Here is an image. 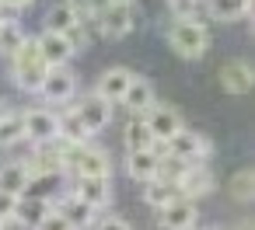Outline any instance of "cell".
Masks as SVG:
<instances>
[{
    "instance_id": "6da1fadb",
    "label": "cell",
    "mask_w": 255,
    "mask_h": 230,
    "mask_svg": "<svg viewBox=\"0 0 255 230\" xmlns=\"http://www.w3.org/2000/svg\"><path fill=\"white\" fill-rule=\"evenodd\" d=\"M46 70H49V67H46V60H42L35 39H25V42L7 56V74H11L14 87L25 91V94H39V84H42Z\"/></svg>"
},
{
    "instance_id": "7a4b0ae2",
    "label": "cell",
    "mask_w": 255,
    "mask_h": 230,
    "mask_svg": "<svg viewBox=\"0 0 255 230\" xmlns=\"http://www.w3.org/2000/svg\"><path fill=\"white\" fill-rule=\"evenodd\" d=\"M164 39L178 60H203L210 49V28L196 18H171Z\"/></svg>"
},
{
    "instance_id": "3957f363",
    "label": "cell",
    "mask_w": 255,
    "mask_h": 230,
    "mask_svg": "<svg viewBox=\"0 0 255 230\" xmlns=\"http://www.w3.org/2000/svg\"><path fill=\"white\" fill-rule=\"evenodd\" d=\"M140 25V4H105L98 7V32L102 39H126Z\"/></svg>"
},
{
    "instance_id": "277c9868",
    "label": "cell",
    "mask_w": 255,
    "mask_h": 230,
    "mask_svg": "<svg viewBox=\"0 0 255 230\" xmlns=\"http://www.w3.org/2000/svg\"><path fill=\"white\" fill-rule=\"evenodd\" d=\"M164 153H171V157H178L182 164H199V160H210L213 157V143L203 136V133H196V129H178L171 140H164V143H157Z\"/></svg>"
},
{
    "instance_id": "5b68a950",
    "label": "cell",
    "mask_w": 255,
    "mask_h": 230,
    "mask_svg": "<svg viewBox=\"0 0 255 230\" xmlns=\"http://www.w3.org/2000/svg\"><path fill=\"white\" fill-rule=\"evenodd\" d=\"M39 94L46 105H70L77 98V74L70 67H49L39 84Z\"/></svg>"
},
{
    "instance_id": "8992f818",
    "label": "cell",
    "mask_w": 255,
    "mask_h": 230,
    "mask_svg": "<svg viewBox=\"0 0 255 230\" xmlns=\"http://www.w3.org/2000/svg\"><path fill=\"white\" fill-rule=\"evenodd\" d=\"M143 122H147V129L154 133V140L157 143H164V140H171L185 122H182V115H178V108H171L168 101H150L143 112Z\"/></svg>"
},
{
    "instance_id": "52a82bcc",
    "label": "cell",
    "mask_w": 255,
    "mask_h": 230,
    "mask_svg": "<svg viewBox=\"0 0 255 230\" xmlns=\"http://www.w3.org/2000/svg\"><path fill=\"white\" fill-rule=\"evenodd\" d=\"M175 188H178V195H185V199H192V202L203 199V195H210V192L217 188V178H213V171H210V160L185 164V171L178 174Z\"/></svg>"
},
{
    "instance_id": "ba28073f",
    "label": "cell",
    "mask_w": 255,
    "mask_h": 230,
    "mask_svg": "<svg viewBox=\"0 0 255 230\" xmlns=\"http://www.w3.org/2000/svg\"><path fill=\"white\" fill-rule=\"evenodd\" d=\"M74 112H77V119L84 122V129L91 133V136H98L109 122H112V112H116V105L112 101H105V98H98L95 91L91 94H84L77 105H70Z\"/></svg>"
},
{
    "instance_id": "9c48e42d",
    "label": "cell",
    "mask_w": 255,
    "mask_h": 230,
    "mask_svg": "<svg viewBox=\"0 0 255 230\" xmlns=\"http://www.w3.org/2000/svg\"><path fill=\"white\" fill-rule=\"evenodd\" d=\"M157 220H161L164 230H196V223H199V209H196L192 199L175 195L171 202H164V206L157 209Z\"/></svg>"
},
{
    "instance_id": "30bf717a",
    "label": "cell",
    "mask_w": 255,
    "mask_h": 230,
    "mask_svg": "<svg viewBox=\"0 0 255 230\" xmlns=\"http://www.w3.org/2000/svg\"><path fill=\"white\" fill-rule=\"evenodd\" d=\"M77 199H84L95 213L105 209L112 202V174H88V178H74V188H70Z\"/></svg>"
},
{
    "instance_id": "8fae6325",
    "label": "cell",
    "mask_w": 255,
    "mask_h": 230,
    "mask_svg": "<svg viewBox=\"0 0 255 230\" xmlns=\"http://www.w3.org/2000/svg\"><path fill=\"white\" fill-rule=\"evenodd\" d=\"M35 42H39V53H42L46 67H70V60L77 56L74 42H70L67 35H60V32H49V28H42V32L35 35Z\"/></svg>"
},
{
    "instance_id": "7c38bea8",
    "label": "cell",
    "mask_w": 255,
    "mask_h": 230,
    "mask_svg": "<svg viewBox=\"0 0 255 230\" xmlns=\"http://www.w3.org/2000/svg\"><path fill=\"white\" fill-rule=\"evenodd\" d=\"M217 77H220V87H224L227 94H234V98L252 94L255 74H252V63H248V60H227V63L220 67Z\"/></svg>"
},
{
    "instance_id": "4fadbf2b",
    "label": "cell",
    "mask_w": 255,
    "mask_h": 230,
    "mask_svg": "<svg viewBox=\"0 0 255 230\" xmlns=\"http://www.w3.org/2000/svg\"><path fill=\"white\" fill-rule=\"evenodd\" d=\"M25 140L28 143H49L56 140V108L35 105L25 112Z\"/></svg>"
},
{
    "instance_id": "5bb4252c",
    "label": "cell",
    "mask_w": 255,
    "mask_h": 230,
    "mask_svg": "<svg viewBox=\"0 0 255 230\" xmlns=\"http://www.w3.org/2000/svg\"><path fill=\"white\" fill-rule=\"evenodd\" d=\"M53 209L74 227V230H88L91 223H95V209L84 202V199H77L74 192H67V195H60V199H53Z\"/></svg>"
},
{
    "instance_id": "9a60e30c",
    "label": "cell",
    "mask_w": 255,
    "mask_h": 230,
    "mask_svg": "<svg viewBox=\"0 0 255 230\" xmlns=\"http://www.w3.org/2000/svg\"><path fill=\"white\" fill-rule=\"evenodd\" d=\"M129 77H133L129 67H109V70H102V77H98V84H95V94L105 98V101H112V105H119V98H123Z\"/></svg>"
},
{
    "instance_id": "2e32d148",
    "label": "cell",
    "mask_w": 255,
    "mask_h": 230,
    "mask_svg": "<svg viewBox=\"0 0 255 230\" xmlns=\"http://www.w3.org/2000/svg\"><path fill=\"white\" fill-rule=\"evenodd\" d=\"M150 101H157L154 98V84L147 80V77H129V84H126V91H123V98H119V105L123 108H129V115H140Z\"/></svg>"
},
{
    "instance_id": "e0dca14e",
    "label": "cell",
    "mask_w": 255,
    "mask_h": 230,
    "mask_svg": "<svg viewBox=\"0 0 255 230\" xmlns=\"http://www.w3.org/2000/svg\"><path fill=\"white\" fill-rule=\"evenodd\" d=\"M28 188H32V174H28L25 157H21V160H7V164H0V192L25 195Z\"/></svg>"
},
{
    "instance_id": "ac0fdd59",
    "label": "cell",
    "mask_w": 255,
    "mask_h": 230,
    "mask_svg": "<svg viewBox=\"0 0 255 230\" xmlns=\"http://www.w3.org/2000/svg\"><path fill=\"white\" fill-rule=\"evenodd\" d=\"M157 147H150V150H126V174L133 178V181H150L154 174H157Z\"/></svg>"
},
{
    "instance_id": "d6986e66",
    "label": "cell",
    "mask_w": 255,
    "mask_h": 230,
    "mask_svg": "<svg viewBox=\"0 0 255 230\" xmlns=\"http://www.w3.org/2000/svg\"><path fill=\"white\" fill-rule=\"evenodd\" d=\"M56 140L60 143H88L91 140V133L84 129V122L77 119V112L70 105H63L56 112Z\"/></svg>"
},
{
    "instance_id": "ffe728a7",
    "label": "cell",
    "mask_w": 255,
    "mask_h": 230,
    "mask_svg": "<svg viewBox=\"0 0 255 230\" xmlns=\"http://www.w3.org/2000/svg\"><path fill=\"white\" fill-rule=\"evenodd\" d=\"M213 21H241L252 14V0H199Z\"/></svg>"
},
{
    "instance_id": "44dd1931",
    "label": "cell",
    "mask_w": 255,
    "mask_h": 230,
    "mask_svg": "<svg viewBox=\"0 0 255 230\" xmlns=\"http://www.w3.org/2000/svg\"><path fill=\"white\" fill-rule=\"evenodd\" d=\"M53 209V199L49 195H35V192H25V195H18V206H14V216L18 220H25L32 230L39 227V220L46 216Z\"/></svg>"
},
{
    "instance_id": "7402d4cb",
    "label": "cell",
    "mask_w": 255,
    "mask_h": 230,
    "mask_svg": "<svg viewBox=\"0 0 255 230\" xmlns=\"http://www.w3.org/2000/svg\"><path fill=\"white\" fill-rule=\"evenodd\" d=\"M25 143V112L21 108H7L0 115V150Z\"/></svg>"
},
{
    "instance_id": "603a6c76",
    "label": "cell",
    "mask_w": 255,
    "mask_h": 230,
    "mask_svg": "<svg viewBox=\"0 0 255 230\" xmlns=\"http://www.w3.org/2000/svg\"><path fill=\"white\" fill-rule=\"evenodd\" d=\"M25 39H28V32L21 28V21L14 18V11H4V21H0V56L7 60Z\"/></svg>"
},
{
    "instance_id": "cb8c5ba5",
    "label": "cell",
    "mask_w": 255,
    "mask_h": 230,
    "mask_svg": "<svg viewBox=\"0 0 255 230\" xmlns=\"http://www.w3.org/2000/svg\"><path fill=\"white\" fill-rule=\"evenodd\" d=\"M123 147H126V150H150V147H157V140H154V133L147 129L143 115H133V119L126 122V129H123Z\"/></svg>"
},
{
    "instance_id": "d4e9b609",
    "label": "cell",
    "mask_w": 255,
    "mask_h": 230,
    "mask_svg": "<svg viewBox=\"0 0 255 230\" xmlns=\"http://www.w3.org/2000/svg\"><path fill=\"white\" fill-rule=\"evenodd\" d=\"M143 188V202L150 206V209H161L164 202H171L175 195H178V188H175V181H164V178H150V181H143L140 185Z\"/></svg>"
},
{
    "instance_id": "484cf974",
    "label": "cell",
    "mask_w": 255,
    "mask_h": 230,
    "mask_svg": "<svg viewBox=\"0 0 255 230\" xmlns=\"http://www.w3.org/2000/svg\"><path fill=\"white\" fill-rule=\"evenodd\" d=\"M227 192H231L234 202L248 206L252 195H255V174H252V167H238V171L231 174V181H227Z\"/></svg>"
},
{
    "instance_id": "4316f807",
    "label": "cell",
    "mask_w": 255,
    "mask_h": 230,
    "mask_svg": "<svg viewBox=\"0 0 255 230\" xmlns=\"http://www.w3.org/2000/svg\"><path fill=\"white\" fill-rule=\"evenodd\" d=\"M164 4L175 18H196V11H199V0H164Z\"/></svg>"
},
{
    "instance_id": "83f0119b",
    "label": "cell",
    "mask_w": 255,
    "mask_h": 230,
    "mask_svg": "<svg viewBox=\"0 0 255 230\" xmlns=\"http://www.w3.org/2000/svg\"><path fill=\"white\" fill-rule=\"evenodd\" d=\"M35 230H74V227H70V223H67L56 209H49V213L39 220V227H35Z\"/></svg>"
},
{
    "instance_id": "f1b7e54d",
    "label": "cell",
    "mask_w": 255,
    "mask_h": 230,
    "mask_svg": "<svg viewBox=\"0 0 255 230\" xmlns=\"http://www.w3.org/2000/svg\"><path fill=\"white\" fill-rule=\"evenodd\" d=\"M95 230H133L123 216H102L98 223H95Z\"/></svg>"
},
{
    "instance_id": "f546056e",
    "label": "cell",
    "mask_w": 255,
    "mask_h": 230,
    "mask_svg": "<svg viewBox=\"0 0 255 230\" xmlns=\"http://www.w3.org/2000/svg\"><path fill=\"white\" fill-rule=\"evenodd\" d=\"M14 206H18V195L0 192V220H4V216H14Z\"/></svg>"
},
{
    "instance_id": "4dcf8cb0",
    "label": "cell",
    "mask_w": 255,
    "mask_h": 230,
    "mask_svg": "<svg viewBox=\"0 0 255 230\" xmlns=\"http://www.w3.org/2000/svg\"><path fill=\"white\" fill-rule=\"evenodd\" d=\"M0 230H32L25 220H18V216H4L0 220Z\"/></svg>"
},
{
    "instance_id": "1f68e13d",
    "label": "cell",
    "mask_w": 255,
    "mask_h": 230,
    "mask_svg": "<svg viewBox=\"0 0 255 230\" xmlns=\"http://www.w3.org/2000/svg\"><path fill=\"white\" fill-rule=\"evenodd\" d=\"M32 4H35V0H0V11H25Z\"/></svg>"
},
{
    "instance_id": "d6a6232c",
    "label": "cell",
    "mask_w": 255,
    "mask_h": 230,
    "mask_svg": "<svg viewBox=\"0 0 255 230\" xmlns=\"http://www.w3.org/2000/svg\"><path fill=\"white\" fill-rule=\"evenodd\" d=\"M7 108H11V101H4V98H0V115H4Z\"/></svg>"
},
{
    "instance_id": "836d02e7",
    "label": "cell",
    "mask_w": 255,
    "mask_h": 230,
    "mask_svg": "<svg viewBox=\"0 0 255 230\" xmlns=\"http://www.w3.org/2000/svg\"><path fill=\"white\" fill-rule=\"evenodd\" d=\"M112 4H140V0H112Z\"/></svg>"
},
{
    "instance_id": "e575fe53",
    "label": "cell",
    "mask_w": 255,
    "mask_h": 230,
    "mask_svg": "<svg viewBox=\"0 0 255 230\" xmlns=\"http://www.w3.org/2000/svg\"><path fill=\"white\" fill-rule=\"evenodd\" d=\"M206 230H224V227H206Z\"/></svg>"
},
{
    "instance_id": "d590c367",
    "label": "cell",
    "mask_w": 255,
    "mask_h": 230,
    "mask_svg": "<svg viewBox=\"0 0 255 230\" xmlns=\"http://www.w3.org/2000/svg\"><path fill=\"white\" fill-rule=\"evenodd\" d=\"M0 21H4V11H0Z\"/></svg>"
}]
</instances>
